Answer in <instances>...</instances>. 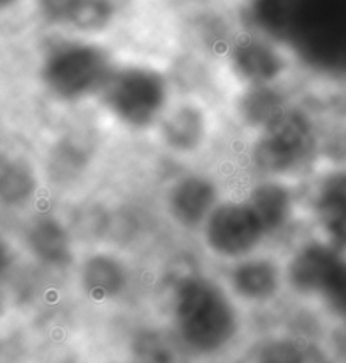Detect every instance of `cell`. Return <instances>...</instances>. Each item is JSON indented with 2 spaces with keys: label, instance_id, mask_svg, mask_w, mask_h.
<instances>
[{
  "label": "cell",
  "instance_id": "5",
  "mask_svg": "<svg viewBox=\"0 0 346 363\" xmlns=\"http://www.w3.org/2000/svg\"><path fill=\"white\" fill-rule=\"evenodd\" d=\"M203 227L206 245L213 254L225 259L250 254L267 233L248 201L218 203Z\"/></svg>",
  "mask_w": 346,
  "mask_h": 363
},
{
  "label": "cell",
  "instance_id": "9",
  "mask_svg": "<svg viewBox=\"0 0 346 363\" xmlns=\"http://www.w3.org/2000/svg\"><path fill=\"white\" fill-rule=\"evenodd\" d=\"M161 137L174 152L189 154L199 149L206 137V115L198 105L181 104L162 115Z\"/></svg>",
  "mask_w": 346,
  "mask_h": 363
},
{
  "label": "cell",
  "instance_id": "2",
  "mask_svg": "<svg viewBox=\"0 0 346 363\" xmlns=\"http://www.w3.org/2000/svg\"><path fill=\"white\" fill-rule=\"evenodd\" d=\"M108 51L90 39H65L43 56L41 82L56 99L77 101L99 95L113 72Z\"/></svg>",
  "mask_w": 346,
  "mask_h": 363
},
{
  "label": "cell",
  "instance_id": "17",
  "mask_svg": "<svg viewBox=\"0 0 346 363\" xmlns=\"http://www.w3.org/2000/svg\"><path fill=\"white\" fill-rule=\"evenodd\" d=\"M38 181L34 171L22 159H11L2 164V178H0V194L9 205H21L30 200L35 193Z\"/></svg>",
  "mask_w": 346,
  "mask_h": 363
},
{
  "label": "cell",
  "instance_id": "18",
  "mask_svg": "<svg viewBox=\"0 0 346 363\" xmlns=\"http://www.w3.org/2000/svg\"><path fill=\"white\" fill-rule=\"evenodd\" d=\"M140 363H184L179 348L159 333H142L134 345Z\"/></svg>",
  "mask_w": 346,
  "mask_h": 363
},
{
  "label": "cell",
  "instance_id": "10",
  "mask_svg": "<svg viewBox=\"0 0 346 363\" xmlns=\"http://www.w3.org/2000/svg\"><path fill=\"white\" fill-rule=\"evenodd\" d=\"M316 215L328 240L346 252V172H335L323 183L316 200Z\"/></svg>",
  "mask_w": 346,
  "mask_h": 363
},
{
  "label": "cell",
  "instance_id": "14",
  "mask_svg": "<svg viewBox=\"0 0 346 363\" xmlns=\"http://www.w3.org/2000/svg\"><path fill=\"white\" fill-rule=\"evenodd\" d=\"M28 243L43 262L50 265H66L71 262V242L68 232L55 218H41L28 232Z\"/></svg>",
  "mask_w": 346,
  "mask_h": 363
},
{
  "label": "cell",
  "instance_id": "16",
  "mask_svg": "<svg viewBox=\"0 0 346 363\" xmlns=\"http://www.w3.org/2000/svg\"><path fill=\"white\" fill-rule=\"evenodd\" d=\"M117 16L118 6L115 0H82L66 28L79 36H99L112 28Z\"/></svg>",
  "mask_w": 346,
  "mask_h": 363
},
{
  "label": "cell",
  "instance_id": "15",
  "mask_svg": "<svg viewBox=\"0 0 346 363\" xmlns=\"http://www.w3.org/2000/svg\"><path fill=\"white\" fill-rule=\"evenodd\" d=\"M286 107V96L274 85L247 86L238 101V113L243 122L262 130Z\"/></svg>",
  "mask_w": 346,
  "mask_h": 363
},
{
  "label": "cell",
  "instance_id": "20",
  "mask_svg": "<svg viewBox=\"0 0 346 363\" xmlns=\"http://www.w3.org/2000/svg\"><path fill=\"white\" fill-rule=\"evenodd\" d=\"M323 296L333 313L346 318V259L336 269L335 276L323 291Z\"/></svg>",
  "mask_w": 346,
  "mask_h": 363
},
{
  "label": "cell",
  "instance_id": "11",
  "mask_svg": "<svg viewBox=\"0 0 346 363\" xmlns=\"http://www.w3.org/2000/svg\"><path fill=\"white\" fill-rule=\"evenodd\" d=\"M233 291L243 299L267 301L281 287V272L277 265L265 259L240 262L230 276Z\"/></svg>",
  "mask_w": 346,
  "mask_h": 363
},
{
  "label": "cell",
  "instance_id": "6",
  "mask_svg": "<svg viewBox=\"0 0 346 363\" xmlns=\"http://www.w3.org/2000/svg\"><path fill=\"white\" fill-rule=\"evenodd\" d=\"M226 60L232 73L247 86L276 85L289 68V57L281 44L252 30L230 41Z\"/></svg>",
  "mask_w": 346,
  "mask_h": 363
},
{
  "label": "cell",
  "instance_id": "23",
  "mask_svg": "<svg viewBox=\"0 0 346 363\" xmlns=\"http://www.w3.org/2000/svg\"><path fill=\"white\" fill-rule=\"evenodd\" d=\"M19 2H21V0H0L4 11H7V9H11V7H16Z\"/></svg>",
  "mask_w": 346,
  "mask_h": 363
},
{
  "label": "cell",
  "instance_id": "8",
  "mask_svg": "<svg viewBox=\"0 0 346 363\" xmlns=\"http://www.w3.org/2000/svg\"><path fill=\"white\" fill-rule=\"evenodd\" d=\"M345 260L343 252L331 243H311L296 252L287 267V279L296 291L321 292Z\"/></svg>",
  "mask_w": 346,
  "mask_h": 363
},
{
  "label": "cell",
  "instance_id": "22",
  "mask_svg": "<svg viewBox=\"0 0 346 363\" xmlns=\"http://www.w3.org/2000/svg\"><path fill=\"white\" fill-rule=\"evenodd\" d=\"M303 363H330L328 358L319 352L318 348L308 347L303 348Z\"/></svg>",
  "mask_w": 346,
  "mask_h": 363
},
{
  "label": "cell",
  "instance_id": "7",
  "mask_svg": "<svg viewBox=\"0 0 346 363\" xmlns=\"http://www.w3.org/2000/svg\"><path fill=\"white\" fill-rule=\"evenodd\" d=\"M167 203L172 218L181 227L196 228L205 225L211 211L218 206V189L205 176H184L172 184Z\"/></svg>",
  "mask_w": 346,
  "mask_h": 363
},
{
  "label": "cell",
  "instance_id": "4",
  "mask_svg": "<svg viewBox=\"0 0 346 363\" xmlns=\"http://www.w3.org/2000/svg\"><path fill=\"white\" fill-rule=\"evenodd\" d=\"M316 147L314 123L303 110L289 107L259 130L252 161L264 174L281 176L296 171L311 157Z\"/></svg>",
  "mask_w": 346,
  "mask_h": 363
},
{
  "label": "cell",
  "instance_id": "21",
  "mask_svg": "<svg viewBox=\"0 0 346 363\" xmlns=\"http://www.w3.org/2000/svg\"><path fill=\"white\" fill-rule=\"evenodd\" d=\"M259 363H303V348L287 340L274 342L264 348Z\"/></svg>",
  "mask_w": 346,
  "mask_h": 363
},
{
  "label": "cell",
  "instance_id": "12",
  "mask_svg": "<svg viewBox=\"0 0 346 363\" xmlns=\"http://www.w3.org/2000/svg\"><path fill=\"white\" fill-rule=\"evenodd\" d=\"M82 286L91 299H113L125 289L127 272L113 257L91 255L82 267Z\"/></svg>",
  "mask_w": 346,
  "mask_h": 363
},
{
  "label": "cell",
  "instance_id": "13",
  "mask_svg": "<svg viewBox=\"0 0 346 363\" xmlns=\"http://www.w3.org/2000/svg\"><path fill=\"white\" fill-rule=\"evenodd\" d=\"M248 205L254 208L267 233L281 230L292 213L291 191L277 181L257 184L248 198Z\"/></svg>",
  "mask_w": 346,
  "mask_h": 363
},
{
  "label": "cell",
  "instance_id": "3",
  "mask_svg": "<svg viewBox=\"0 0 346 363\" xmlns=\"http://www.w3.org/2000/svg\"><path fill=\"white\" fill-rule=\"evenodd\" d=\"M105 108L130 128H147L161 121L169 100V83L149 66L113 68L100 90Z\"/></svg>",
  "mask_w": 346,
  "mask_h": 363
},
{
  "label": "cell",
  "instance_id": "19",
  "mask_svg": "<svg viewBox=\"0 0 346 363\" xmlns=\"http://www.w3.org/2000/svg\"><path fill=\"white\" fill-rule=\"evenodd\" d=\"M82 0H34V9L44 24L66 28Z\"/></svg>",
  "mask_w": 346,
  "mask_h": 363
},
{
  "label": "cell",
  "instance_id": "1",
  "mask_svg": "<svg viewBox=\"0 0 346 363\" xmlns=\"http://www.w3.org/2000/svg\"><path fill=\"white\" fill-rule=\"evenodd\" d=\"M174 314L181 338L191 350L215 353L232 342L238 330L237 309L218 284L189 277L176 291Z\"/></svg>",
  "mask_w": 346,
  "mask_h": 363
}]
</instances>
